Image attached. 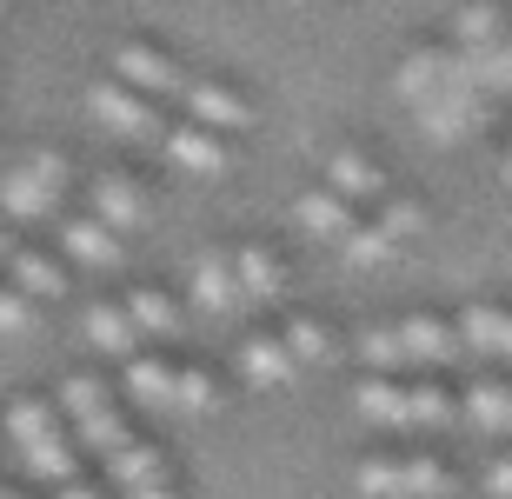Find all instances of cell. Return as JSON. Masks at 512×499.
<instances>
[{"label": "cell", "mask_w": 512, "mask_h": 499, "mask_svg": "<svg viewBox=\"0 0 512 499\" xmlns=\"http://www.w3.org/2000/svg\"><path fill=\"white\" fill-rule=\"evenodd\" d=\"M7 440H14L20 466H27L34 480H47V486L74 480V433H67V420H60L47 400H14L7 406Z\"/></svg>", "instance_id": "cell-5"}, {"label": "cell", "mask_w": 512, "mask_h": 499, "mask_svg": "<svg viewBox=\"0 0 512 499\" xmlns=\"http://www.w3.org/2000/svg\"><path fill=\"white\" fill-rule=\"evenodd\" d=\"M127 313H133V327H140V340H180L187 333V313H180V300L173 293H160V287H133L127 293Z\"/></svg>", "instance_id": "cell-24"}, {"label": "cell", "mask_w": 512, "mask_h": 499, "mask_svg": "<svg viewBox=\"0 0 512 499\" xmlns=\"http://www.w3.org/2000/svg\"><path fill=\"white\" fill-rule=\"evenodd\" d=\"M114 80H127L133 94H180L187 87V74H180V60L167 54V47H147V40H127V47H114Z\"/></svg>", "instance_id": "cell-12"}, {"label": "cell", "mask_w": 512, "mask_h": 499, "mask_svg": "<svg viewBox=\"0 0 512 499\" xmlns=\"http://www.w3.org/2000/svg\"><path fill=\"white\" fill-rule=\"evenodd\" d=\"M160 154H167L180 173H193V180H220V173L233 167L227 134H213V127H200V120H173L167 134H160Z\"/></svg>", "instance_id": "cell-10"}, {"label": "cell", "mask_w": 512, "mask_h": 499, "mask_svg": "<svg viewBox=\"0 0 512 499\" xmlns=\"http://www.w3.org/2000/svg\"><path fill=\"white\" fill-rule=\"evenodd\" d=\"M300 7H313V0H300Z\"/></svg>", "instance_id": "cell-36"}, {"label": "cell", "mask_w": 512, "mask_h": 499, "mask_svg": "<svg viewBox=\"0 0 512 499\" xmlns=\"http://www.w3.org/2000/svg\"><path fill=\"white\" fill-rule=\"evenodd\" d=\"M60 413H67V433H74L87 453H100V460L133 440L127 420H120V406H114V393H107L100 380H87V373H74V380L60 386Z\"/></svg>", "instance_id": "cell-8"}, {"label": "cell", "mask_w": 512, "mask_h": 499, "mask_svg": "<svg viewBox=\"0 0 512 499\" xmlns=\"http://www.w3.org/2000/svg\"><path fill=\"white\" fill-rule=\"evenodd\" d=\"M7 273H14L7 287H20L34 307L67 293V267H60V260H47V253H7Z\"/></svg>", "instance_id": "cell-25"}, {"label": "cell", "mask_w": 512, "mask_h": 499, "mask_svg": "<svg viewBox=\"0 0 512 499\" xmlns=\"http://www.w3.org/2000/svg\"><path fill=\"white\" fill-rule=\"evenodd\" d=\"M94 220H107L114 233H127V227L147 220V193H140L133 173H100L94 180Z\"/></svg>", "instance_id": "cell-22"}, {"label": "cell", "mask_w": 512, "mask_h": 499, "mask_svg": "<svg viewBox=\"0 0 512 499\" xmlns=\"http://www.w3.org/2000/svg\"><path fill=\"white\" fill-rule=\"evenodd\" d=\"M466 426L486 433V440H512V380H479L466 386Z\"/></svg>", "instance_id": "cell-23"}, {"label": "cell", "mask_w": 512, "mask_h": 499, "mask_svg": "<svg viewBox=\"0 0 512 499\" xmlns=\"http://www.w3.org/2000/svg\"><path fill=\"white\" fill-rule=\"evenodd\" d=\"M127 400L147 413H173V366L167 360H127Z\"/></svg>", "instance_id": "cell-27"}, {"label": "cell", "mask_w": 512, "mask_h": 499, "mask_svg": "<svg viewBox=\"0 0 512 499\" xmlns=\"http://www.w3.org/2000/svg\"><path fill=\"white\" fill-rule=\"evenodd\" d=\"M80 333H87L94 353H114V360H133V353H140V327H133L127 300H94L87 320H80Z\"/></svg>", "instance_id": "cell-18"}, {"label": "cell", "mask_w": 512, "mask_h": 499, "mask_svg": "<svg viewBox=\"0 0 512 499\" xmlns=\"http://www.w3.org/2000/svg\"><path fill=\"white\" fill-rule=\"evenodd\" d=\"M233 273H240V293H247V307H280L286 300V267L273 247H240L233 253Z\"/></svg>", "instance_id": "cell-21"}, {"label": "cell", "mask_w": 512, "mask_h": 499, "mask_svg": "<svg viewBox=\"0 0 512 499\" xmlns=\"http://www.w3.org/2000/svg\"><path fill=\"white\" fill-rule=\"evenodd\" d=\"M293 220H300L306 240H320V247H340L346 233L360 227V207H353V200H340L333 187H306L300 200H293Z\"/></svg>", "instance_id": "cell-16"}, {"label": "cell", "mask_w": 512, "mask_h": 499, "mask_svg": "<svg viewBox=\"0 0 512 499\" xmlns=\"http://www.w3.org/2000/svg\"><path fill=\"white\" fill-rule=\"evenodd\" d=\"M399 247H406V240H399V233L386 227V220H360V227L346 233V240H340L333 253H340V260H353V267H386V260H393Z\"/></svg>", "instance_id": "cell-26"}, {"label": "cell", "mask_w": 512, "mask_h": 499, "mask_svg": "<svg viewBox=\"0 0 512 499\" xmlns=\"http://www.w3.org/2000/svg\"><path fill=\"white\" fill-rule=\"evenodd\" d=\"M453 54L473 67L479 94L493 100H512V27L499 7H486V0H473V7H459L453 20Z\"/></svg>", "instance_id": "cell-4"}, {"label": "cell", "mask_w": 512, "mask_h": 499, "mask_svg": "<svg viewBox=\"0 0 512 499\" xmlns=\"http://www.w3.org/2000/svg\"><path fill=\"white\" fill-rule=\"evenodd\" d=\"M353 413L386 433H426V426H446L453 420V400L446 386H433L426 373L419 380H399V373H366L360 393H353Z\"/></svg>", "instance_id": "cell-3"}, {"label": "cell", "mask_w": 512, "mask_h": 499, "mask_svg": "<svg viewBox=\"0 0 512 499\" xmlns=\"http://www.w3.org/2000/svg\"><path fill=\"white\" fill-rule=\"evenodd\" d=\"M60 247H67L74 267H94V273H114L120 267V233L107 227V220H94V213L67 220V227H60Z\"/></svg>", "instance_id": "cell-17"}, {"label": "cell", "mask_w": 512, "mask_h": 499, "mask_svg": "<svg viewBox=\"0 0 512 499\" xmlns=\"http://www.w3.org/2000/svg\"><path fill=\"white\" fill-rule=\"evenodd\" d=\"M180 100H187V120H200V127H213V134H247L253 127L247 94H233L227 80H187Z\"/></svg>", "instance_id": "cell-15"}, {"label": "cell", "mask_w": 512, "mask_h": 499, "mask_svg": "<svg viewBox=\"0 0 512 499\" xmlns=\"http://www.w3.org/2000/svg\"><path fill=\"white\" fill-rule=\"evenodd\" d=\"M393 94L439 147H459V140H473V134L493 127V100L479 94L473 67H466L453 47H413L393 74Z\"/></svg>", "instance_id": "cell-1"}, {"label": "cell", "mask_w": 512, "mask_h": 499, "mask_svg": "<svg viewBox=\"0 0 512 499\" xmlns=\"http://www.w3.org/2000/svg\"><path fill=\"white\" fill-rule=\"evenodd\" d=\"M60 200H67V160L60 154H27L20 167L0 173V213L34 227V220H54Z\"/></svg>", "instance_id": "cell-7"}, {"label": "cell", "mask_w": 512, "mask_h": 499, "mask_svg": "<svg viewBox=\"0 0 512 499\" xmlns=\"http://www.w3.org/2000/svg\"><path fill=\"white\" fill-rule=\"evenodd\" d=\"M320 187H333L340 200H353V207H380L386 200V167L373 154H360V147H333V154L320 160Z\"/></svg>", "instance_id": "cell-13"}, {"label": "cell", "mask_w": 512, "mask_h": 499, "mask_svg": "<svg viewBox=\"0 0 512 499\" xmlns=\"http://www.w3.org/2000/svg\"><path fill=\"white\" fill-rule=\"evenodd\" d=\"M240 380L247 386H293L300 380V366H293L280 333H247L240 340Z\"/></svg>", "instance_id": "cell-19"}, {"label": "cell", "mask_w": 512, "mask_h": 499, "mask_svg": "<svg viewBox=\"0 0 512 499\" xmlns=\"http://www.w3.org/2000/svg\"><path fill=\"white\" fill-rule=\"evenodd\" d=\"M0 499H20V493H7V486H0Z\"/></svg>", "instance_id": "cell-35"}, {"label": "cell", "mask_w": 512, "mask_h": 499, "mask_svg": "<svg viewBox=\"0 0 512 499\" xmlns=\"http://www.w3.org/2000/svg\"><path fill=\"white\" fill-rule=\"evenodd\" d=\"M360 499H453L459 480L426 453H386V460H360L353 466Z\"/></svg>", "instance_id": "cell-6"}, {"label": "cell", "mask_w": 512, "mask_h": 499, "mask_svg": "<svg viewBox=\"0 0 512 499\" xmlns=\"http://www.w3.org/2000/svg\"><path fill=\"white\" fill-rule=\"evenodd\" d=\"M213 406H220V386H213V373H200V366H173V413L200 420V413H213Z\"/></svg>", "instance_id": "cell-28"}, {"label": "cell", "mask_w": 512, "mask_h": 499, "mask_svg": "<svg viewBox=\"0 0 512 499\" xmlns=\"http://www.w3.org/2000/svg\"><path fill=\"white\" fill-rule=\"evenodd\" d=\"M7 253H14V233H7V227H0V260H7Z\"/></svg>", "instance_id": "cell-33"}, {"label": "cell", "mask_w": 512, "mask_h": 499, "mask_svg": "<svg viewBox=\"0 0 512 499\" xmlns=\"http://www.w3.org/2000/svg\"><path fill=\"white\" fill-rule=\"evenodd\" d=\"M459 327L439 320V313H406V320H386V327L360 333V360L373 373H426V366L459 360Z\"/></svg>", "instance_id": "cell-2"}, {"label": "cell", "mask_w": 512, "mask_h": 499, "mask_svg": "<svg viewBox=\"0 0 512 499\" xmlns=\"http://www.w3.org/2000/svg\"><path fill=\"white\" fill-rule=\"evenodd\" d=\"M193 307L207 313V320H240V313H247L233 253H200V260H193Z\"/></svg>", "instance_id": "cell-14"}, {"label": "cell", "mask_w": 512, "mask_h": 499, "mask_svg": "<svg viewBox=\"0 0 512 499\" xmlns=\"http://www.w3.org/2000/svg\"><path fill=\"white\" fill-rule=\"evenodd\" d=\"M54 499H107V493H94L87 480H60V493H54Z\"/></svg>", "instance_id": "cell-32"}, {"label": "cell", "mask_w": 512, "mask_h": 499, "mask_svg": "<svg viewBox=\"0 0 512 499\" xmlns=\"http://www.w3.org/2000/svg\"><path fill=\"white\" fill-rule=\"evenodd\" d=\"M0 7H7V0H0Z\"/></svg>", "instance_id": "cell-37"}, {"label": "cell", "mask_w": 512, "mask_h": 499, "mask_svg": "<svg viewBox=\"0 0 512 499\" xmlns=\"http://www.w3.org/2000/svg\"><path fill=\"white\" fill-rule=\"evenodd\" d=\"M280 340H286V353H293V366H300V373H306L313 360H326V353H333L326 327H320V320H306V313H300V320H293V327L280 333Z\"/></svg>", "instance_id": "cell-29"}, {"label": "cell", "mask_w": 512, "mask_h": 499, "mask_svg": "<svg viewBox=\"0 0 512 499\" xmlns=\"http://www.w3.org/2000/svg\"><path fill=\"white\" fill-rule=\"evenodd\" d=\"M107 480H114L120 499H180V493H173L167 460H160L153 446H140V440H127V446L107 453Z\"/></svg>", "instance_id": "cell-11"}, {"label": "cell", "mask_w": 512, "mask_h": 499, "mask_svg": "<svg viewBox=\"0 0 512 499\" xmlns=\"http://www.w3.org/2000/svg\"><path fill=\"white\" fill-rule=\"evenodd\" d=\"M506 187H512V154H506Z\"/></svg>", "instance_id": "cell-34"}, {"label": "cell", "mask_w": 512, "mask_h": 499, "mask_svg": "<svg viewBox=\"0 0 512 499\" xmlns=\"http://www.w3.org/2000/svg\"><path fill=\"white\" fill-rule=\"evenodd\" d=\"M486 499H512V460L486 466Z\"/></svg>", "instance_id": "cell-31"}, {"label": "cell", "mask_w": 512, "mask_h": 499, "mask_svg": "<svg viewBox=\"0 0 512 499\" xmlns=\"http://www.w3.org/2000/svg\"><path fill=\"white\" fill-rule=\"evenodd\" d=\"M34 327V300L20 287H0V333H27Z\"/></svg>", "instance_id": "cell-30"}, {"label": "cell", "mask_w": 512, "mask_h": 499, "mask_svg": "<svg viewBox=\"0 0 512 499\" xmlns=\"http://www.w3.org/2000/svg\"><path fill=\"white\" fill-rule=\"evenodd\" d=\"M87 107H94V120L107 127V134L120 140H160V107H153L147 94H133L127 80H94V94H87Z\"/></svg>", "instance_id": "cell-9"}, {"label": "cell", "mask_w": 512, "mask_h": 499, "mask_svg": "<svg viewBox=\"0 0 512 499\" xmlns=\"http://www.w3.org/2000/svg\"><path fill=\"white\" fill-rule=\"evenodd\" d=\"M453 327H459V346H466V353L512 366V313L506 307H466Z\"/></svg>", "instance_id": "cell-20"}]
</instances>
